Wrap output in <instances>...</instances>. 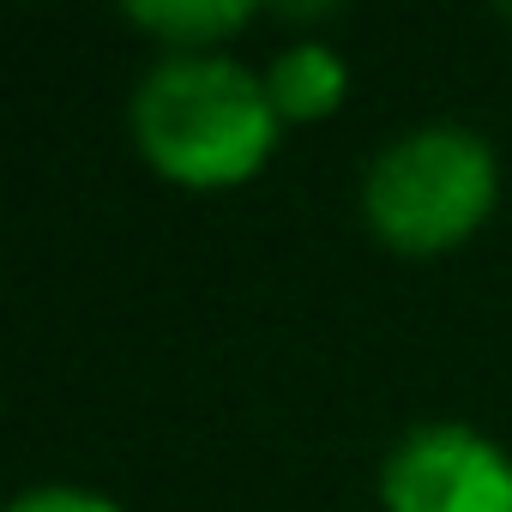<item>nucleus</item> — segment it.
Instances as JSON below:
<instances>
[{"instance_id":"f257e3e1","label":"nucleus","mask_w":512,"mask_h":512,"mask_svg":"<svg viewBox=\"0 0 512 512\" xmlns=\"http://www.w3.org/2000/svg\"><path fill=\"white\" fill-rule=\"evenodd\" d=\"M278 103L266 73L235 55H163L145 67L127 103L139 157L181 187H235L278 145Z\"/></svg>"},{"instance_id":"f03ea898","label":"nucleus","mask_w":512,"mask_h":512,"mask_svg":"<svg viewBox=\"0 0 512 512\" xmlns=\"http://www.w3.org/2000/svg\"><path fill=\"white\" fill-rule=\"evenodd\" d=\"M494 193V145L458 121L404 127L362 169V217L398 253H446L470 241L494 211Z\"/></svg>"},{"instance_id":"7ed1b4c3","label":"nucleus","mask_w":512,"mask_h":512,"mask_svg":"<svg viewBox=\"0 0 512 512\" xmlns=\"http://www.w3.org/2000/svg\"><path fill=\"white\" fill-rule=\"evenodd\" d=\"M386 512H512V458L470 422H416L380 464Z\"/></svg>"},{"instance_id":"20e7f679","label":"nucleus","mask_w":512,"mask_h":512,"mask_svg":"<svg viewBox=\"0 0 512 512\" xmlns=\"http://www.w3.org/2000/svg\"><path fill=\"white\" fill-rule=\"evenodd\" d=\"M344 85H350V67L320 37H302V43L278 49L272 67H266V91H272V103H278L284 121H320V115H332L344 103Z\"/></svg>"},{"instance_id":"39448f33","label":"nucleus","mask_w":512,"mask_h":512,"mask_svg":"<svg viewBox=\"0 0 512 512\" xmlns=\"http://www.w3.org/2000/svg\"><path fill=\"white\" fill-rule=\"evenodd\" d=\"M127 19L139 31L163 37L169 55H205L223 37H235L253 19V7H247V0H133Z\"/></svg>"},{"instance_id":"423d86ee","label":"nucleus","mask_w":512,"mask_h":512,"mask_svg":"<svg viewBox=\"0 0 512 512\" xmlns=\"http://www.w3.org/2000/svg\"><path fill=\"white\" fill-rule=\"evenodd\" d=\"M7 512H121V506L91 488H73V482H43V488H25Z\"/></svg>"}]
</instances>
